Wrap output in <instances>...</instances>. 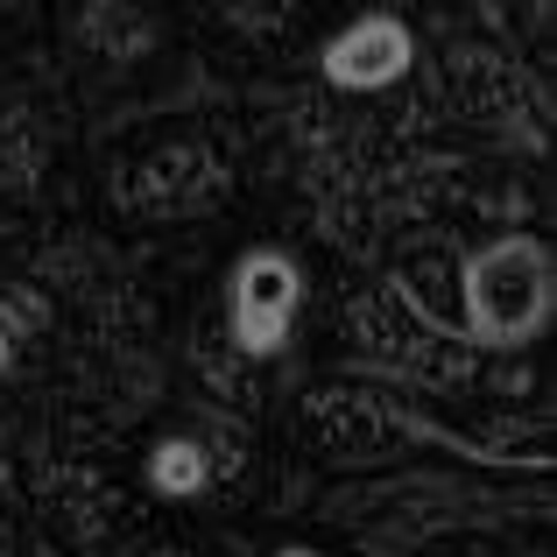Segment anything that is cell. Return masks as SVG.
Returning <instances> with one entry per match:
<instances>
[{"label":"cell","mask_w":557,"mask_h":557,"mask_svg":"<svg viewBox=\"0 0 557 557\" xmlns=\"http://www.w3.org/2000/svg\"><path fill=\"white\" fill-rule=\"evenodd\" d=\"M71 42L107 64H135L156 50V14L149 8H78L71 14Z\"/></svg>","instance_id":"8992f818"},{"label":"cell","mask_w":557,"mask_h":557,"mask_svg":"<svg viewBox=\"0 0 557 557\" xmlns=\"http://www.w3.org/2000/svg\"><path fill=\"white\" fill-rule=\"evenodd\" d=\"M141 480H149L156 502H205V494H212V466H205V451H198L190 431L156 437L149 459H141Z\"/></svg>","instance_id":"9c48e42d"},{"label":"cell","mask_w":557,"mask_h":557,"mask_svg":"<svg viewBox=\"0 0 557 557\" xmlns=\"http://www.w3.org/2000/svg\"><path fill=\"white\" fill-rule=\"evenodd\" d=\"M297 431H304V451L325 466H381L409 445V423H403V403L388 388H368V381H318L311 395L297 403Z\"/></svg>","instance_id":"7a4b0ae2"},{"label":"cell","mask_w":557,"mask_h":557,"mask_svg":"<svg viewBox=\"0 0 557 557\" xmlns=\"http://www.w3.org/2000/svg\"><path fill=\"white\" fill-rule=\"evenodd\" d=\"M190 368H198V381H205V403H212V409H226V417H255L261 388H255L247 360L226 346V332H219V325L190 339Z\"/></svg>","instance_id":"52a82bcc"},{"label":"cell","mask_w":557,"mask_h":557,"mask_svg":"<svg viewBox=\"0 0 557 557\" xmlns=\"http://www.w3.org/2000/svg\"><path fill=\"white\" fill-rule=\"evenodd\" d=\"M318 78H325L332 92H346V99L395 92L403 78H417V28H409L403 14H388V8L360 14V22H346L339 36L318 50Z\"/></svg>","instance_id":"5b68a950"},{"label":"cell","mask_w":557,"mask_h":557,"mask_svg":"<svg viewBox=\"0 0 557 557\" xmlns=\"http://www.w3.org/2000/svg\"><path fill=\"white\" fill-rule=\"evenodd\" d=\"M42 184V127L28 107L0 113V212H22Z\"/></svg>","instance_id":"ba28073f"},{"label":"cell","mask_w":557,"mask_h":557,"mask_svg":"<svg viewBox=\"0 0 557 557\" xmlns=\"http://www.w3.org/2000/svg\"><path fill=\"white\" fill-rule=\"evenodd\" d=\"M557 311V269L536 233H494L459 269V332L480 354H522Z\"/></svg>","instance_id":"6da1fadb"},{"label":"cell","mask_w":557,"mask_h":557,"mask_svg":"<svg viewBox=\"0 0 557 557\" xmlns=\"http://www.w3.org/2000/svg\"><path fill=\"white\" fill-rule=\"evenodd\" d=\"M275 557H311V550H297V544H289V550H275Z\"/></svg>","instance_id":"4fadbf2b"},{"label":"cell","mask_w":557,"mask_h":557,"mask_svg":"<svg viewBox=\"0 0 557 557\" xmlns=\"http://www.w3.org/2000/svg\"><path fill=\"white\" fill-rule=\"evenodd\" d=\"M50 332H57V304H50V289H42L36 275L0 283V346H8V360L36 354Z\"/></svg>","instance_id":"30bf717a"},{"label":"cell","mask_w":557,"mask_h":557,"mask_svg":"<svg viewBox=\"0 0 557 557\" xmlns=\"http://www.w3.org/2000/svg\"><path fill=\"white\" fill-rule=\"evenodd\" d=\"M451 557H487V550H480V544H466V550H451Z\"/></svg>","instance_id":"7c38bea8"},{"label":"cell","mask_w":557,"mask_h":557,"mask_svg":"<svg viewBox=\"0 0 557 557\" xmlns=\"http://www.w3.org/2000/svg\"><path fill=\"white\" fill-rule=\"evenodd\" d=\"M0 557H22V544H14V530H0Z\"/></svg>","instance_id":"8fae6325"},{"label":"cell","mask_w":557,"mask_h":557,"mask_svg":"<svg viewBox=\"0 0 557 557\" xmlns=\"http://www.w3.org/2000/svg\"><path fill=\"white\" fill-rule=\"evenodd\" d=\"M8 368H14V360H8V346H0V374H8Z\"/></svg>","instance_id":"5bb4252c"},{"label":"cell","mask_w":557,"mask_h":557,"mask_svg":"<svg viewBox=\"0 0 557 557\" xmlns=\"http://www.w3.org/2000/svg\"><path fill=\"white\" fill-rule=\"evenodd\" d=\"M233 190V163L212 141H163L113 170V205L135 219H198Z\"/></svg>","instance_id":"277c9868"},{"label":"cell","mask_w":557,"mask_h":557,"mask_svg":"<svg viewBox=\"0 0 557 557\" xmlns=\"http://www.w3.org/2000/svg\"><path fill=\"white\" fill-rule=\"evenodd\" d=\"M297 311H304L297 255H283V247H247L226 275V318H219L226 346L247 368H255V360H275L289 346V332H297Z\"/></svg>","instance_id":"3957f363"},{"label":"cell","mask_w":557,"mask_h":557,"mask_svg":"<svg viewBox=\"0 0 557 557\" xmlns=\"http://www.w3.org/2000/svg\"><path fill=\"white\" fill-rule=\"evenodd\" d=\"M530 557H544V550H530Z\"/></svg>","instance_id":"9a60e30c"}]
</instances>
